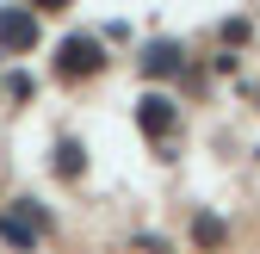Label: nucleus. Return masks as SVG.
<instances>
[{"label":"nucleus","instance_id":"1","mask_svg":"<svg viewBox=\"0 0 260 254\" xmlns=\"http://www.w3.org/2000/svg\"><path fill=\"white\" fill-rule=\"evenodd\" d=\"M0 236H7V242H19V248H31V230H19L13 217H7V224H0Z\"/></svg>","mask_w":260,"mask_h":254}]
</instances>
